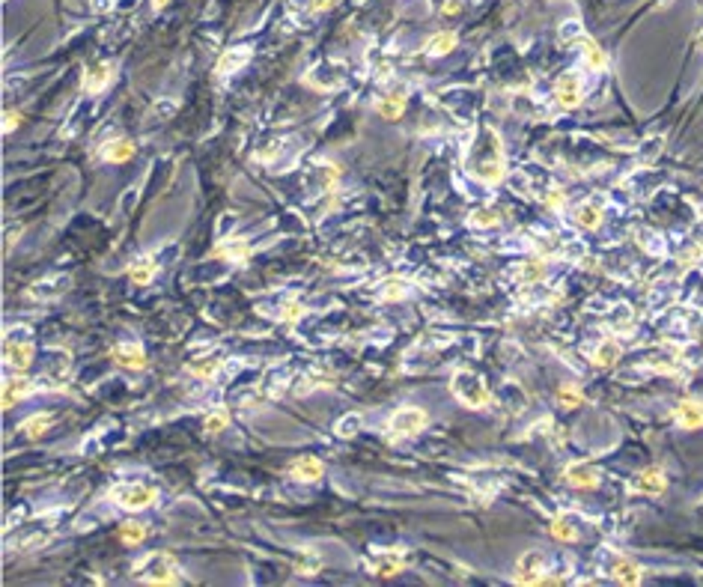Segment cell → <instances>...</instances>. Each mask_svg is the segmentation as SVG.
Segmentation results:
<instances>
[{
	"mask_svg": "<svg viewBox=\"0 0 703 587\" xmlns=\"http://www.w3.org/2000/svg\"><path fill=\"white\" fill-rule=\"evenodd\" d=\"M450 391L459 403L468 406V409H486L492 403L489 384H486V379L480 373H474V370H459V373H453Z\"/></svg>",
	"mask_w": 703,
	"mask_h": 587,
	"instance_id": "obj_1",
	"label": "cell"
},
{
	"mask_svg": "<svg viewBox=\"0 0 703 587\" xmlns=\"http://www.w3.org/2000/svg\"><path fill=\"white\" fill-rule=\"evenodd\" d=\"M135 579L147 584H179V566L170 554H147L140 564H135Z\"/></svg>",
	"mask_w": 703,
	"mask_h": 587,
	"instance_id": "obj_2",
	"label": "cell"
},
{
	"mask_svg": "<svg viewBox=\"0 0 703 587\" xmlns=\"http://www.w3.org/2000/svg\"><path fill=\"white\" fill-rule=\"evenodd\" d=\"M110 501L125 510H147L159 501V489H152L147 483H120L110 489Z\"/></svg>",
	"mask_w": 703,
	"mask_h": 587,
	"instance_id": "obj_3",
	"label": "cell"
},
{
	"mask_svg": "<svg viewBox=\"0 0 703 587\" xmlns=\"http://www.w3.org/2000/svg\"><path fill=\"white\" fill-rule=\"evenodd\" d=\"M429 423V414L418 406H403L396 409L391 414V421H387V429H391L394 438H408V435H418L421 429H426Z\"/></svg>",
	"mask_w": 703,
	"mask_h": 587,
	"instance_id": "obj_4",
	"label": "cell"
},
{
	"mask_svg": "<svg viewBox=\"0 0 703 587\" xmlns=\"http://www.w3.org/2000/svg\"><path fill=\"white\" fill-rule=\"evenodd\" d=\"M24 334H27L24 328H16V331H9L6 343H4L6 364L12 370H18V373H24V370L33 364V343H30V337H24Z\"/></svg>",
	"mask_w": 703,
	"mask_h": 587,
	"instance_id": "obj_5",
	"label": "cell"
},
{
	"mask_svg": "<svg viewBox=\"0 0 703 587\" xmlns=\"http://www.w3.org/2000/svg\"><path fill=\"white\" fill-rule=\"evenodd\" d=\"M542 576H545V554L542 552H525L519 557V564H515L513 581L522 584V587H534V584H539Z\"/></svg>",
	"mask_w": 703,
	"mask_h": 587,
	"instance_id": "obj_6",
	"label": "cell"
},
{
	"mask_svg": "<svg viewBox=\"0 0 703 587\" xmlns=\"http://www.w3.org/2000/svg\"><path fill=\"white\" fill-rule=\"evenodd\" d=\"M554 98H557V102H561V108H566V110L578 108V105L584 102V87H581L578 75H572V72H564V75L557 78V84H554Z\"/></svg>",
	"mask_w": 703,
	"mask_h": 587,
	"instance_id": "obj_7",
	"label": "cell"
},
{
	"mask_svg": "<svg viewBox=\"0 0 703 587\" xmlns=\"http://www.w3.org/2000/svg\"><path fill=\"white\" fill-rule=\"evenodd\" d=\"M69 373H72V355L66 349L48 352V361H45V382H48V388H63Z\"/></svg>",
	"mask_w": 703,
	"mask_h": 587,
	"instance_id": "obj_8",
	"label": "cell"
},
{
	"mask_svg": "<svg viewBox=\"0 0 703 587\" xmlns=\"http://www.w3.org/2000/svg\"><path fill=\"white\" fill-rule=\"evenodd\" d=\"M602 209H605V197L596 194V197L584 200V203H578L572 209V221H576V227H581V230H596L602 224Z\"/></svg>",
	"mask_w": 703,
	"mask_h": 587,
	"instance_id": "obj_9",
	"label": "cell"
},
{
	"mask_svg": "<svg viewBox=\"0 0 703 587\" xmlns=\"http://www.w3.org/2000/svg\"><path fill=\"white\" fill-rule=\"evenodd\" d=\"M629 489L641 492V495H662L668 489V477H665L662 468H644V471H638V474L632 477Z\"/></svg>",
	"mask_w": 703,
	"mask_h": 587,
	"instance_id": "obj_10",
	"label": "cell"
},
{
	"mask_svg": "<svg viewBox=\"0 0 703 587\" xmlns=\"http://www.w3.org/2000/svg\"><path fill=\"white\" fill-rule=\"evenodd\" d=\"M72 278L69 275H60V278H45V280H36L30 290H27V295L33 298V302H51V298L63 295L69 290Z\"/></svg>",
	"mask_w": 703,
	"mask_h": 587,
	"instance_id": "obj_11",
	"label": "cell"
},
{
	"mask_svg": "<svg viewBox=\"0 0 703 587\" xmlns=\"http://www.w3.org/2000/svg\"><path fill=\"white\" fill-rule=\"evenodd\" d=\"M110 358L125 370H143L147 367V352H143L140 343H120V346L110 349Z\"/></svg>",
	"mask_w": 703,
	"mask_h": 587,
	"instance_id": "obj_12",
	"label": "cell"
},
{
	"mask_svg": "<svg viewBox=\"0 0 703 587\" xmlns=\"http://www.w3.org/2000/svg\"><path fill=\"white\" fill-rule=\"evenodd\" d=\"M286 471H290L295 480H304V483H313V480L325 477V465H322V460H316V456H298V460H292L290 465H286Z\"/></svg>",
	"mask_w": 703,
	"mask_h": 587,
	"instance_id": "obj_13",
	"label": "cell"
},
{
	"mask_svg": "<svg viewBox=\"0 0 703 587\" xmlns=\"http://www.w3.org/2000/svg\"><path fill=\"white\" fill-rule=\"evenodd\" d=\"M403 566H406V554L399 549L382 552V554L372 557V572L382 576V579H391V576H396V572H403Z\"/></svg>",
	"mask_w": 703,
	"mask_h": 587,
	"instance_id": "obj_14",
	"label": "cell"
},
{
	"mask_svg": "<svg viewBox=\"0 0 703 587\" xmlns=\"http://www.w3.org/2000/svg\"><path fill=\"white\" fill-rule=\"evenodd\" d=\"M673 421H677L682 429H703V403L697 399H682L673 411Z\"/></svg>",
	"mask_w": 703,
	"mask_h": 587,
	"instance_id": "obj_15",
	"label": "cell"
},
{
	"mask_svg": "<svg viewBox=\"0 0 703 587\" xmlns=\"http://www.w3.org/2000/svg\"><path fill=\"white\" fill-rule=\"evenodd\" d=\"M599 471L593 468V465H569L566 471H564V480L569 483V486H576V489H596L599 486Z\"/></svg>",
	"mask_w": 703,
	"mask_h": 587,
	"instance_id": "obj_16",
	"label": "cell"
},
{
	"mask_svg": "<svg viewBox=\"0 0 703 587\" xmlns=\"http://www.w3.org/2000/svg\"><path fill=\"white\" fill-rule=\"evenodd\" d=\"M36 391V384L30 382V379H24V376H12V379H6V384H4V406L6 409H12V406H18L24 397H30Z\"/></svg>",
	"mask_w": 703,
	"mask_h": 587,
	"instance_id": "obj_17",
	"label": "cell"
},
{
	"mask_svg": "<svg viewBox=\"0 0 703 587\" xmlns=\"http://www.w3.org/2000/svg\"><path fill=\"white\" fill-rule=\"evenodd\" d=\"M110 81H113V63H96L87 75H84V90L90 96H98Z\"/></svg>",
	"mask_w": 703,
	"mask_h": 587,
	"instance_id": "obj_18",
	"label": "cell"
},
{
	"mask_svg": "<svg viewBox=\"0 0 703 587\" xmlns=\"http://www.w3.org/2000/svg\"><path fill=\"white\" fill-rule=\"evenodd\" d=\"M248 60H251L248 48H227L218 57V75H236V72H241L248 66Z\"/></svg>",
	"mask_w": 703,
	"mask_h": 587,
	"instance_id": "obj_19",
	"label": "cell"
},
{
	"mask_svg": "<svg viewBox=\"0 0 703 587\" xmlns=\"http://www.w3.org/2000/svg\"><path fill=\"white\" fill-rule=\"evenodd\" d=\"M623 358V346L617 340H602L599 346L593 349V367H599V370H611L617 361Z\"/></svg>",
	"mask_w": 703,
	"mask_h": 587,
	"instance_id": "obj_20",
	"label": "cell"
},
{
	"mask_svg": "<svg viewBox=\"0 0 703 587\" xmlns=\"http://www.w3.org/2000/svg\"><path fill=\"white\" fill-rule=\"evenodd\" d=\"M611 579H614V581H620V584L635 587V584H641V579H644V569H641L635 561H626V557H617L614 566H611Z\"/></svg>",
	"mask_w": 703,
	"mask_h": 587,
	"instance_id": "obj_21",
	"label": "cell"
},
{
	"mask_svg": "<svg viewBox=\"0 0 703 587\" xmlns=\"http://www.w3.org/2000/svg\"><path fill=\"white\" fill-rule=\"evenodd\" d=\"M135 143L132 140H125V137H117V140H110L108 147H105V152H102V159L105 161H110V164H125V161H132L135 159Z\"/></svg>",
	"mask_w": 703,
	"mask_h": 587,
	"instance_id": "obj_22",
	"label": "cell"
},
{
	"mask_svg": "<svg viewBox=\"0 0 703 587\" xmlns=\"http://www.w3.org/2000/svg\"><path fill=\"white\" fill-rule=\"evenodd\" d=\"M376 110H379V117H382V120H387V122H396L399 117H403V110H406V93H403V90H396V93H391V96H384L382 102L376 105Z\"/></svg>",
	"mask_w": 703,
	"mask_h": 587,
	"instance_id": "obj_23",
	"label": "cell"
},
{
	"mask_svg": "<svg viewBox=\"0 0 703 587\" xmlns=\"http://www.w3.org/2000/svg\"><path fill=\"white\" fill-rule=\"evenodd\" d=\"M221 364H224L221 355H206V358H197V361L188 364V373L209 382V379H215V376L221 373Z\"/></svg>",
	"mask_w": 703,
	"mask_h": 587,
	"instance_id": "obj_24",
	"label": "cell"
},
{
	"mask_svg": "<svg viewBox=\"0 0 703 587\" xmlns=\"http://www.w3.org/2000/svg\"><path fill=\"white\" fill-rule=\"evenodd\" d=\"M155 271H159V266H155L152 256H137L132 263V268H128V280L137 283V286H147L155 278Z\"/></svg>",
	"mask_w": 703,
	"mask_h": 587,
	"instance_id": "obj_25",
	"label": "cell"
},
{
	"mask_svg": "<svg viewBox=\"0 0 703 587\" xmlns=\"http://www.w3.org/2000/svg\"><path fill=\"white\" fill-rule=\"evenodd\" d=\"M551 537L561 540V542H576V540H578V525H576V519H572L569 513H561V516H554V522H551Z\"/></svg>",
	"mask_w": 703,
	"mask_h": 587,
	"instance_id": "obj_26",
	"label": "cell"
},
{
	"mask_svg": "<svg viewBox=\"0 0 703 587\" xmlns=\"http://www.w3.org/2000/svg\"><path fill=\"white\" fill-rule=\"evenodd\" d=\"M581 45H584L581 51H584V63H587V69H593V72H605V69H608V54L602 51L593 39L584 36Z\"/></svg>",
	"mask_w": 703,
	"mask_h": 587,
	"instance_id": "obj_27",
	"label": "cell"
},
{
	"mask_svg": "<svg viewBox=\"0 0 703 587\" xmlns=\"http://www.w3.org/2000/svg\"><path fill=\"white\" fill-rule=\"evenodd\" d=\"M456 42H459V36L453 30H441V33H435L433 39L426 42V54L429 57H444V54H450L456 48Z\"/></svg>",
	"mask_w": 703,
	"mask_h": 587,
	"instance_id": "obj_28",
	"label": "cell"
},
{
	"mask_svg": "<svg viewBox=\"0 0 703 587\" xmlns=\"http://www.w3.org/2000/svg\"><path fill=\"white\" fill-rule=\"evenodd\" d=\"M51 423H54V414H51V411H39V414H33V418H27V421L21 423V429H24L27 438H39V435L48 433Z\"/></svg>",
	"mask_w": 703,
	"mask_h": 587,
	"instance_id": "obj_29",
	"label": "cell"
},
{
	"mask_svg": "<svg viewBox=\"0 0 703 587\" xmlns=\"http://www.w3.org/2000/svg\"><path fill=\"white\" fill-rule=\"evenodd\" d=\"M379 292H382V302H403L408 295V280L406 278H387Z\"/></svg>",
	"mask_w": 703,
	"mask_h": 587,
	"instance_id": "obj_30",
	"label": "cell"
},
{
	"mask_svg": "<svg viewBox=\"0 0 703 587\" xmlns=\"http://www.w3.org/2000/svg\"><path fill=\"white\" fill-rule=\"evenodd\" d=\"M545 271H549V266H545V260H539V256H534V260H527L522 268H519V280L522 283H539L545 278Z\"/></svg>",
	"mask_w": 703,
	"mask_h": 587,
	"instance_id": "obj_31",
	"label": "cell"
},
{
	"mask_svg": "<svg viewBox=\"0 0 703 587\" xmlns=\"http://www.w3.org/2000/svg\"><path fill=\"white\" fill-rule=\"evenodd\" d=\"M361 426H364V418H361V414H358V411H349V414H343V418L334 423V433H337L340 438H355Z\"/></svg>",
	"mask_w": 703,
	"mask_h": 587,
	"instance_id": "obj_32",
	"label": "cell"
},
{
	"mask_svg": "<svg viewBox=\"0 0 703 587\" xmlns=\"http://www.w3.org/2000/svg\"><path fill=\"white\" fill-rule=\"evenodd\" d=\"M120 540L125 542V546H140L143 540H147V525L143 522H125L122 528H120Z\"/></svg>",
	"mask_w": 703,
	"mask_h": 587,
	"instance_id": "obj_33",
	"label": "cell"
},
{
	"mask_svg": "<svg viewBox=\"0 0 703 587\" xmlns=\"http://www.w3.org/2000/svg\"><path fill=\"white\" fill-rule=\"evenodd\" d=\"M229 426V411L221 406V409H212L209 414H206V421H203V429L209 435H218V433H224V429Z\"/></svg>",
	"mask_w": 703,
	"mask_h": 587,
	"instance_id": "obj_34",
	"label": "cell"
},
{
	"mask_svg": "<svg viewBox=\"0 0 703 587\" xmlns=\"http://www.w3.org/2000/svg\"><path fill=\"white\" fill-rule=\"evenodd\" d=\"M498 221H501V215L492 206H480V209H474V212L468 215V224L471 227H483V230H486V227H495Z\"/></svg>",
	"mask_w": 703,
	"mask_h": 587,
	"instance_id": "obj_35",
	"label": "cell"
},
{
	"mask_svg": "<svg viewBox=\"0 0 703 587\" xmlns=\"http://www.w3.org/2000/svg\"><path fill=\"white\" fill-rule=\"evenodd\" d=\"M301 317H304V304H301L298 298H286V302L280 304V319L286 325H295Z\"/></svg>",
	"mask_w": 703,
	"mask_h": 587,
	"instance_id": "obj_36",
	"label": "cell"
},
{
	"mask_svg": "<svg viewBox=\"0 0 703 587\" xmlns=\"http://www.w3.org/2000/svg\"><path fill=\"white\" fill-rule=\"evenodd\" d=\"M218 253H221V256H227L229 263H245L248 256H251V248L245 245V241H233V245H224Z\"/></svg>",
	"mask_w": 703,
	"mask_h": 587,
	"instance_id": "obj_37",
	"label": "cell"
},
{
	"mask_svg": "<svg viewBox=\"0 0 703 587\" xmlns=\"http://www.w3.org/2000/svg\"><path fill=\"white\" fill-rule=\"evenodd\" d=\"M557 39H561L564 45L584 39V36H581V24H578V21H564V24H561V30H557Z\"/></svg>",
	"mask_w": 703,
	"mask_h": 587,
	"instance_id": "obj_38",
	"label": "cell"
},
{
	"mask_svg": "<svg viewBox=\"0 0 703 587\" xmlns=\"http://www.w3.org/2000/svg\"><path fill=\"white\" fill-rule=\"evenodd\" d=\"M557 397H561V403H564V406H581V403H584L581 391H578V388H572V384H564L561 394H557Z\"/></svg>",
	"mask_w": 703,
	"mask_h": 587,
	"instance_id": "obj_39",
	"label": "cell"
},
{
	"mask_svg": "<svg viewBox=\"0 0 703 587\" xmlns=\"http://www.w3.org/2000/svg\"><path fill=\"white\" fill-rule=\"evenodd\" d=\"M703 256V245H695V248H688L682 256H680V268H692L697 260Z\"/></svg>",
	"mask_w": 703,
	"mask_h": 587,
	"instance_id": "obj_40",
	"label": "cell"
},
{
	"mask_svg": "<svg viewBox=\"0 0 703 587\" xmlns=\"http://www.w3.org/2000/svg\"><path fill=\"white\" fill-rule=\"evenodd\" d=\"M316 569H319V557L307 554V557H301V561H298V572H301V576H313Z\"/></svg>",
	"mask_w": 703,
	"mask_h": 587,
	"instance_id": "obj_41",
	"label": "cell"
},
{
	"mask_svg": "<svg viewBox=\"0 0 703 587\" xmlns=\"http://www.w3.org/2000/svg\"><path fill=\"white\" fill-rule=\"evenodd\" d=\"M18 122H21V113H18V110H6V113H4V132H6V135L16 132Z\"/></svg>",
	"mask_w": 703,
	"mask_h": 587,
	"instance_id": "obj_42",
	"label": "cell"
},
{
	"mask_svg": "<svg viewBox=\"0 0 703 587\" xmlns=\"http://www.w3.org/2000/svg\"><path fill=\"white\" fill-rule=\"evenodd\" d=\"M635 236H638V241H641V248H647V251H658V245H656V233H650V230H635Z\"/></svg>",
	"mask_w": 703,
	"mask_h": 587,
	"instance_id": "obj_43",
	"label": "cell"
},
{
	"mask_svg": "<svg viewBox=\"0 0 703 587\" xmlns=\"http://www.w3.org/2000/svg\"><path fill=\"white\" fill-rule=\"evenodd\" d=\"M545 206H549V209H561L564 206V191H549V194H545Z\"/></svg>",
	"mask_w": 703,
	"mask_h": 587,
	"instance_id": "obj_44",
	"label": "cell"
},
{
	"mask_svg": "<svg viewBox=\"0 0 703 587\" xmlns=\"http://www.w3.org/2000/svg\"><path fill=\"white\" fill-rule=\"evenodd\" d=\"M459 9H462V4H459V0H447V4H444V16H456Z\"/></svg>",
	"mask_w": 703,
	"mask_h": 587,
	"instance_id": "obj_45",
	"label": "cell"
},
{
	"mask_svg": "<svg viewBox=\"0 0 703 587\" xmlns=\"http://www.w3.org/2000/svg\"><path fill=\"white\" fill-rule=\"evenodd\" d=\"M110 6H113V0H93L96 12H110Z\"/></svg>",
	"mask_w": 703,
	"mask_h": 587,
	"instance_id": "obj_46",
	"label": "cell"
},
{
	"mask_svg": "<svg viewBox=\"0 0 703 587\" xmlns=\"http://www.w3.org/2000/svg\"><path fill=\"white\" fill-rule=\"evenodd\" d=\"M167 4H170V0H152V6H155V9H164Z\"/></svg>",
	"mask_w": 703,
	"mask_h": 587,
	"instance_id": "obj_47",
	"label": "cell"
}]
</instances>
